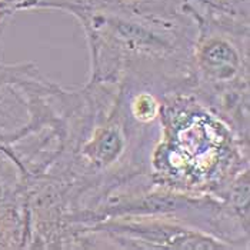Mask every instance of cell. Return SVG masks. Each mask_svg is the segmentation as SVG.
<instances>
[{
	"label": "cell",
	"mask_w": 250,
	"mask_h": 250,
	"mask_svg": "<svg viewBox=\"0 0 250 250\" xmlns=\"http://www.w3.org/2000/svg\"><path fill=\"white\" fill-rule=\"evenodd\" d=\"M110 231L146 243L149 248L173 249H223L228 248L202 233L162 223H117Z\"/></svg>",
	"instance_id": "1"
},
{
	"label": "cell",
	"mask_w": 250,
	"mask_h": 250,
	"mask_svg": "<svg viewBox=\"0 0 250 250\" xmlns=\"http://www.w3.org/2000/svg\"><path fill=\"white\" fill-rule=\"evenodd\" d=\"M199 60L205 72L216 79H230L237 73L240 66L237 52L230 44L220 40L209 43L203 49Z\"/></svg>",
	"instance_id": "2"
},
{
	"label": "cell",
	"mask_w": 250,
	"mask_h": 250,
	"mask_svg": "<svg viewBox=\"0 0 250 250\" xmlns=\"http://www.w3.org/2000/svg\"><path fill=\"white\" fill-rule=\"evenodd\" d=\"M123 140L117 130L106 129L100 130L93 140L86 146V153L95 163L99 165H109L115 160L122 152Z\"/></svg>",
	"instance_id": "3"
},
{
	"label": "cell",
	"mask_w": 250,
	"mask_h": 250,
	"mask_svg": "<svg viewBox=\"0 0 250 250\" xmlns=\"http://www.w3.org/2000/svg\"><path fill=\"white\" fill-rule=\"evenodd\" d=\"M133 109H135V115L137 119L149 120V119H153L156 112H157V103L154 102L152 96L142 95V96L136 97Z\"/></svg>",
	"instance_id": "4"
}]
</instances>
